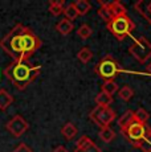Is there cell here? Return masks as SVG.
Returning a JSON list of instances; mask_svg holds the SVG:
<instances>
[{"mask_svg":"<svg viewBox=\"0 0 151 152\" xmlns=\"http://www.w3.org/2000/svg\"><path fill=\"white\" fill-rule=\"evenodd\" d=\"M95 103L100 107H110V104L113 103V97L106 93L101 91L95 95Z\"/></svg>","mask_w":151,"mask_h":152,"instance_id":"obj_17","label":"cell"},{"mask_svg":"<svg viewBox=\"0 0 151 152\" xmlns=\"http://www.w3.org/2000/svg\"><path fill=\"white\" fill-rule=\"evenodd\" d=\"M134 8H135L136 12H138L139 15H142V16L144 17V20L149 21V24L151 25V12L147 10L146 3H144L143 0H139V1H136L134 4Z\"/></svg>","mask_w":151,"mask_h":152,"instance_id":"obj_16","label":"cell"},{"mask_svg":"<svg viewBox=\"0 0 151 152\" xmlns=\"http://www.w3.org/2000/svg\"><path fill=\"white\" fill-rule=\"evenodd\" d=\"M133 95H134V91H133V89L130 86H123L118 90V98L125 102H129L133 98Z\"/></svg>","mask_w":151,"mask_h":152,"instance_id":"obj_24","label":"cell"},{"mask_svg":"<svg viewBox=\"0 0 151 152\" xmlns=\"http://www.w3.org/2000/svg\"><path fill=\"white\" fill-rule=\"evenodd\" d=\"M93 143H94V142H93V140L89 138V136L84 135V136H81V138L78 139L77 144H76V150H85V148L90 147Z\"/></svg>","mask_w":151,"mask_h":152,"instance_id":"obj_27","label":"cell"},{"mask_svg":"<svg viewBox=\"0 0 151 152\" xmlns=\"http://www.w3.org/2000/svg\"><path fill=\"white\" fill-rule=\"evenodd\" d=\"M13 152H33V151H32V148L28 147L25 143H20L15 150H13Z\"/></svg>","mask_w":151,"mask_h":152,"instance_id":"obj_30","label":"cell"},{"mask_svg":"<svg viewBox=\"0 0 151 152\" xmlns=\"http://www.w3.org/2000/svg\"><path fill=\"white\" fill-rule=\"evenodd\" d=\"M77 58L81 61L82 64H88L89 61L93 58V52L89 48H82L80 52L77 53Z\"/></svg>","mask_w":151,"mask_h":152,"instance_id":"obj_25","label":"cell"},{"mask_svg":"<svg viewBox=\"0 0 151 152\" xmlns=\"http://www.w3.org/2000/svg\"><path fill=\"white\" fill-rule=\"evenodd\" d=\"M73 5L76 7V10H77L78 16H84V15H86L92 10V5L88 0H76L73 3Z\"/></svg>","mask_w":151,"mask_h":152,"instance_id":"obj_21","label":"cell"},{"mask_svg":"<svg viewBox=\"0 0 151 152\" xmlns=\"http://www.w3.org/2000/svg\"><path fill=\"white\" fill-rule=\"evenodd\" d=\"M89 118H90L95 124L100 126V127H106V126H110V123H111L113 121H115L117 114H115L114 110L110 109V107L95 106L94 109L90 111V114H89Z\"/></svg>","mask_w":151,"mask_h":152,"instance_id":"obj_7","label":"cell"},{"mask_svg":"<svg viewBox=\"0 0 151 152\" xmlns=\"http://www.w3.org/2000/svg\"><path fill=\"white\" fill-rule=\"evenodd\" d=\"M64 1L61 0H51L49 1V12H51L53 16H60V15L64 13Z\"/></svg>","mask_w":151,"mask_h":152,"instance_id":"obj_19","label":"cell"},{"mask_svg":"<svg viewBox=\"0 0 151 152\" xmlns=\"http://www.w3.org/2000/svg\"><path fill=\"white\" fill-rule=\"evenodd\" d=\"M147 74L151 75V61H150L149 64H147Z\"/></svg>","mask_w":151,"mask_h":152,"instance_id":"obj_32","label":"cell"},{"mask_svg":"<svg viewBox=\"0 0 151 152\" xmlns=\"http://www.w3.org/2000/svg\"><path fill=\"white\" fill-rule=\"evenodd\" d=\"M131 123H134V111L131 110H127L118 118V127H119L122 134L131 126Z\"/></svg>","mask_w":151,"mask_h":152,"instance_id":"obj_10","label":"cell"},{"mask_svg":"<svg viewBox=\"0 0 151 152\" xmlns=\"http://www.w3.org/2000/svg\"><path fill=\"white\" fill-rule=\"evenodd\" d=\"M95 73L100 75L101 78H103L105 81L107 80H113L118 73H126V74H136V75H150L147 73L143 72H134V70H126L122 69L118 62L111 57V56H106L103 57L100 62L95 66Z\"/></svg>","mask_w":151,"mask_h":152,"instance_id":"obj_3","label":"cell"},{"mask_svg":"<svg viewBox=\"0 0 151 152\" xmlns=\"http://www.w3.org/2000/svg\"><path fill=\"white\" fill-rule=\"evenodd\" d=\"M5 127H7V130L10 131L15 138H20V136L29 128V124H28V122L25 121L23 116L15 115L7 124H5Z\"/></svg>","mask_w":151,"mask_h":152,"instance_id":"obj_9","label":"cell"},{"mask_svg":"<svg viewBox=\"0 0 151 152\" xmlns=\"http://www.w3.org/2000/svg\"><path fill=\"white\" fill-rule=\"evenodd\" d=\"M146 5H147V10H149L150 12H151V1L149 3V4H146Z\"/></svg>","mask_w":151,"mask_h":152,"instance_id":"obj_33","label":"cell"},{"mask_svg":"<svg viewBox=\"0 0 151 152\" xmlns=\"http://www.w3.org/2000/svg\"><path fill=\"white\" fill-rule=\"evenodd\" d=\"M27 27L23 24H16L11 29L10 33H7L0 40V48L5 52L13 62H21L23 58V34H24Z\"/></svg>","mask_w":151,"mask_h":152,"instance_id":"obj_2","label":"cell"},{"mask_svg":"<svg viewBox=\"0 0 151 152\" xmlns=\"http://www.w3.org/2000/svg\"><path fill=\"white\" fill-rule=\"evenodd\" d=\"M134 147L139 148V150H142L143 152H151V127H149V131H147L146 136L139 143H136Z\"/></svg>","mask_w":151,"mask_h":152,"instance_id":"obj_18","label":"cell"},{"mask_svg":"<svg viewBox=\"0 0 151 152\" xmlns=\"http://www.w3.org/2000/svg\"><path fill=\"white\" fill-rule=\"evenodd\" d=\"M107 7H109L110 13L113 15V19L126 15V8H125V5L122 4L121 1H118V0H115V1H107Z\"/></svg>","mask_w":151,"mask_h":152,"instance_id":"obj_11","label":"cell"},{"mask_svg":"<svg viewBox=\"0 0 151 152\" xmlns=\"http://www.w3.org/2000/svg\"><path fill=\"white\" fill-rule=\"evenodd\" d=\"M74 152H102V150H101L95 143H93L90 147L85 148V150H74Z\"/></svg>","mask_w":151,"mask_h":152,"instance_id":"obj_29","label":"cell"},{"mask_svg":"<svg viewBox=\"0 0 151 152\" xmlns=\"http://www.w3.org/2000/svg\"><path fill=\"white\" fill-rule=\"evenodd\" d=\"M129 52L136 61H139L141 64H146L147 60L151 57V42L143 36L134 39V44L129 48Z\"/></svg>","mask_w":151,"mask_h":152,"instance_id":"obj_5","label":"cell"},{"mask_svg":"<svg viewBox=\"0 0 151 152\" xmlns=\"http://www.w3.org/2000/svg\"><path fill=\"white\" fill-rule=\"evenodd\" d=\"M41 46V40L31 31L29 28L25 29L23 34V58L21 62H27L32 57V54Z\"/></svg>","mask_w":151,"mask_h":152,"instance_id":"obj_6","label":"cell"},{"mask_svg":"<svg viewBox=\"0 0 151 152\" xmlns=\"http://www.w3.org/2000/svg\"><path fill=\"white\" fill-rule=\"evenodd\" d=\"M73 29H74L73 23H72L70 20L65 19V17H64L62 20H60V21L57 23V25H56V31L59 32V33L62 34V36H68Z\"/></svg>","mask_w":151,"mask_h":152,"instance_id":"obj_12","label":"cell"},{"mask_svg":"<svg viewBox=\"0 0 151 152\" xmlns=\"http://www.w3.org/2000/svg\"><path fill=\"white\" fill-rule=\"evenodd\" d=\"M102 91L113 97V94H115V93L118 91V85H117V82H115V81H113V80L105 81L103 85H102Z\"/></svg>","mask_w":151,"mask_h":152,"instance_id":"obj_23","label":"cell"},{"mask_svg":"<svg viewBox=\"0 0 151 152\" xmlns=\"http://www.w3.org/2000/svg\"><path fill=\"white\" fill-rule=\"evenodd\" d=\"M13 103V97L5 89H0V111H5Z\"/></svg>","mask_w":151,"mask_h":152,"instance_id":"obj_14","label":"cell"},{"mask_svg":"<svg viewBox=\"0 0 151 152\" xmlns=\"http://www.w3.org/2000/svg\"><path fill=\"white\" fill-rule=\"evenodd\" d=\"M149 124H142V123H138V122H134L131 123L129 128L123 132L125 138L127 139V142H130L133 145H135L136 143H139L142 139L146 136L147 131H149Z\"/></svg>","mask_w":151,"mask_h":152,"instance_id":"obj_8","label":"cell"},{"mask_svg":"<svg viewBox=\"0 0 151 152\" xmlns=\"http://www.w3.org/2000/svg\"><path fill=\"white\" fill-rule=\"evenodd\" d=\"M64 15H65V19L70 20V21H73L74 19H77L78 12H77V10H76V7L73 5V3H70V4H68L65 7V10H64Z\"/></svg>","mask_w":151,"mask_h":152,"instance_id":"obj_26","label":"cell"},{"mask_svg":"<svg viewBox=\"0 0 151 152\" xmlns=\"http://www.w3.org/2000/svg\"><path fill=\"white\" fill-rule=\"evenodd\" d=\"M106 27L113 36H115L118 40L122 41L126 36L133 37L131 31L135 28V25L127 15H123V16H119V17H114L109 24H106Z\"/></svg>","mask_w":151,"mask_h":152,"instance_id":"obj_4","label":"cell"},{"mask_svg":"<svg viewBox=\"0 0 151 152\" xmlns=\"http://www.w3.org/2000/svg\"><path fill=\"white\" fill-rule=\"evenodd\" d=\"M149 118H150V114L144 109H142V107H139L138 110L134 111V122H138V123H142V124H147Z\"/></svg>","mask_w":151,"mask_h":152,"instance_id":"obj_22","label":"cell"},{"mask_svg":"<svg viewBox=\"0 0 151 152\" xmlns=\"http://www.w3.org/2000/svg\"><path fill=\"white\" fill-rule=\"evenodd\" d=\"M98 135H100L101 140H102V142H105V143H110L111 140H114V138H115L114 130H113L111 127H109V126H106V127H101Z\"/></svg>","mask_w":151,"mask_h":152,"instance_id":"obj_20","label":"cell"},{"mask_svg":"<svg viewBox=\"0 0 151 152\" xmlns=\"http://www.w3.org/2000/svg\"><path fill=\"white\" fill-rule=\"evenodd\" d=\"M52 152H69V151L66 150V148L64 147V145H59V147H57V148H54V150L52 151Z\"/></svg>","mask_w":151,"mask_h":152,"instance_id":"obj_31","label":"cell"},{"mask_svg":"<svg viewBox=\"0 0 151 152\" xmlns=\"http://www.w3.org/2000/svg\"><path fill=\"white\" fill-rule=\"evenodd\" d=\"M61 134H62V136L66 140H72L76 135H77V127H76L72 122H68V123H65L62 126V128H61Z\"/></svg>","mask_w":151,"mask_h":152,"instance_id":"obj_15","label":"cell"},{"mask_svg":"<svg viewBox=\"0 0 151 152\" xmlns=\"http://www.w3.org/2000/svg\"><path fill=\"white\" fill-rule=\"evenodd\" d=\"M41 72V66H31L27 62H12L4 69V74L17 90H25Z\"/></svg>","mask_w":151,"mask_h":152,"instance_id":"obj_1","label":"cell"},{"mask_svg":"<svg viewBox=\"0 0 151 152\" xmlns=\"http://www.w3.org/2000/svg\"><path fill=\"white\" fill-rule=\"evenodd\" d=\"M98 4H100V8H98V11H97L98 16H100L106 24H109L113 20V15L110 13V11H109L107 1H100V0H98Z\"/></svg>","mask_w":151,"mask_h":152,"instance_id":"obj_13","label":"cell"},{"mask_svg":"<svg viewBox=\"0 0 151 152\" xmlns=\"http://www.w3.org/2000/svg\"><path fill=\"white\" fill-rule=\"evenodd\" d=\"M92 33H93V31H92V28L89 27L88 24H82L80 28H78V31H77V34H78V36H80L82 40L89 39V37L92 36Z\"/></svg>","mask_w":151,"mask_h":152,"instance_id":"obj_28","label":"cell"}]
</instances>
